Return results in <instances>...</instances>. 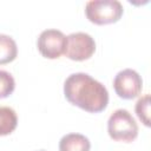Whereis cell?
<instances>
[{
    "label": "cell",
    "instance_id": "cell-5",
    "mask_svg": "<svg viewBox=\"0 0 151 151\" xmlns=\"http://www.w3.org/2000/svg\"><path fill=\"white\" fill-rule=\"evenodd\" d=\"M113 88L119 98L133 99L142 92L143 79L136 70L124 68L114 76Z\"/></svg>",
    "mask_w": 151,
    "mask_h": 151
},
{
    "label": "cell",
    "instance_id": "cell-4",
    "mask_svg": "<svg viewBox=\"0 0 151 151\" xmlns=\"http://www.w3.org/2000/svg\"><path fill=\"white\" fill-rule=\"evenodd\" d=\"M66 39V48L64 54L71 60H87L96 51V41L88 33L73 32L68 34Z\"/></svg>",
    "mask_w": 151,
    "mask_h": 151
},
{
    "label": "cell",
    "instance_id": "cell-1",
    "mask_svg": "<svg viewBox=\"0 0 151 151\" xmlns=\"http://www.w3.org/2000/svg\"><path fill=\"white\" fill-rule=\"evenodd\" d=\"M64 94L72 105L91 113L101 112L109 104L107 88L85 72L72 73L65 79Z\"/></svg>",
    "mask_w": 151,
    "mask_h": 151
},
{
    "label": "cell",
    "instance_id": "cell-6",
    "mask_svg": "<svg viewBox=\"0 0 151 151\" xmlns=\"http://www.w3.org/2000/svg\"><path fill=\"white\" fill-rule=\"evenodd\" d=\"M66 35L57 28L44 29L37 40L40 54L47 59H57L64 54L66 48Z\"/></svg>",
    "mask_w": 151,
    "mask_h": 151
},
{
    "label": "cell",
    "instance_id": "cell-2",
    "mask_svg": "<svg viewBox=\"0 0 151 151\" xmlns=\"http://www.w3.org/2000/svg\"><path fill=\"white\" fill-rule=\"evenodd\" d=\"M107 132L113 140L130 143L138 136V125L127 110L117 109L109 117Z\"/></svg>",
    "mask_w": 151,
    "mask_h": 151
},
{
    "label": "cell",
    "instance_id": "cell-10",
    "mask_svg": "<svg viewBox=\"0 0 151 151\" xmlns=\"http://www.w3.org/2000/svg\"><path fill=\"white\" fill-rule=\"evenodd\" d=\"M134 111L139 120L145 126H150V94L149 93H145L137 100Z\"/></svg>",
    "mask_w": 151,
    "mask_h": 151
},
{
    "label": "cell",
    "instance_id": "cell-7",
    "mask_svg": "<svg viewBox=\"0 0 151 151\" xmlns=\"http://www.w3.org/2000/svg\"><path fill=\"white\" fill-rule=\"evenodd\" d=\"M91 143L81 133H67L59 140V151H90Z\"/></svg>",
    "mask_w": 151,
    "mask_h": 151
},
{
    "label": "cell",
    "instance_id": "cell-12",
    "mask_svg": "<svg viewBox=\"0 0 151 151\" xmlns=\"http://www.w3.org/2000/svg\"><path fill=\"white\" fill-rule=\"evenodd\" d=\"M39 151H45V150H39Z\"/></svg>",
    "mask_w": 151,
    "mask_h": 151
},
{
    "label": "cell",
    "instance_id": "cell-3",
    "mask_svg": "<svg viewBox=\"0 0 151 151\" xmlns=\"http://www.w3.org/2000/svg\"><path fill=\"white\" fill-rule=\"evenodd\" d=\"M123 11V5L118 0H91L85 5L86 18L97 25H106L118 21Z\"/></svg>",
    "mask_w": 151,
    "mask_h": 151
},
{
    "label": "cell",
    "instance_id": "cell-11",
    "mask_svg": "<svg viewBox=\"0 0 151 151\" xmlns=\"http://www.w3.org/2000/svg\"><path fill=\"white\" fill-rule=\"evenodd\" d=\"M14 88L15 80L13 76L5 70H0V98H7L13 93Z\"/></svg>",
    "mask_w": 151,
    "mask_h": 151
},
{
    "label": "cell",
    "instance_id": "cell-9",
    "mask_svg": "<svg viewBox=\"0 0 151 151\" xmlns=\"http://www.w3.org/2000/svg\"><path fill=\"white\" fill-rule=\"evenodd\" d=\"M18 125L17 112L9 106H0V136L11 134Z\"/></svg>",
    "mask_w": 151,
    "mask_h": 151
},
{
    "label": "cell",
    "instance_id": "cell-8",
    "mask_svg": "<svg viewBox=\"0 0 151 151\" xmlns=\"http://www.w3.org/2000/svg\"><path fill=\"white\" fill-rule=\"evenodd\" d=\"M18 55L15 40L7 34L0 33V65L13 61Z\"/></svg>",
    "mask_w": 151,
    "mask_h": 151
}]
</instances>
